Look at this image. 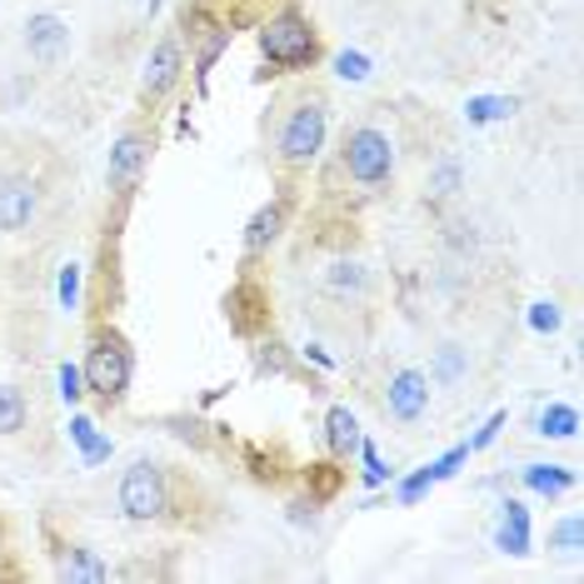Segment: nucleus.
I'll use <instances>...</instances> for the list:
<instances>
[{
  "label": "nucleus",
  "mask_w": 584,
  "mask_h": 584,
  "mask_svg": "<svg viewBox=\"0 0 584 584\" xmlns=\"http://www.w3.org/2000/svg\"><path fill=\"white\" fill-rule=\"evenodd\" d=\"M75 295H81V265H65V275H61V300H65V310H75Z\"/></svg>",
  "instance_id": "24"
},
{
  "label": "nucleus",
  "mask_w": 584,
  "mask_h": 584,
  "mask_svg": "<svg viewBox=\"0 0 584 584\" xmlns=\"http://www.w3.org/2000/svg\"><path fill=\"white\" fill-rule=\"evenodd\" d=\"M385 404H390V420L414 424L424 410H430V380H424L420 370H400L390 380V395H385Z\"/></svg>",
  "instance_id": "10"
},
{
  "label": "nucleus",
  "mask_w": 584,
  "mask_h": 584,
  "mask_svg": "<svg viewBox=\"0 0 584 584\" xmlns=\"http://www.w3.org/2000/svg\"><path fill=\"white\" fill-rule=\"evenodd\" d=\"M35 205H41L35 181H25V175H6V181H0V230L6 235L25 230V225L35 221Z\"/></svg>",
  "instance_id": "8"
},
{
  "label": "nucleus",
  "mask_w": 584,
  "mask_h": 584,
  "mask_svg": "<svg viewBox=\"0 0 584 584\" xmlns=\"http://www.w3.org/2000/svg\"><path fill=\"white\" fill-rule=\"evenodd\" d=\"M165 504H171V490H165V470L151 460H135L121 480V510L131 520H161Z\"/></svg>",
  "instance_id": "5"
},
{
  "label": "nucleus",
  "mask_w": 584,
  "mask_h": 584,
  "mask_svg": "<svg viewBox=\"0 0 584 584\" xmlns=\"http://www.w3.org/2000/svg\"><path fill=\"white\" fill-rule=\"evenodd\" d=\"M25 430V395L16 385H0V434Z\"/></svg>",
  "instance_id": "19"
},
{
  "label": "nucleus",
  "mask_w": 584,
  "mask_h": 584,
  "mask_svg": "<svg viewBox=\"0 0 584 584\" xmlns=\"http://www.w3.org/2000/svg\"><path fill=\"white\" fill-rule=\"evenodd\" d=\"M500 550L504 554H530V514H524V504H504V514H500Z\"/></svg>",
  "instance_id": "12"
},
{
  "label": "nucleus",
  "mask_w": 584,
  "mask_h": 584,
  "mask_svg": "<svg viewBox=\"0 0 584 584\" xmlns=\"http://www.w3.org/2000/svg\"><path fill=\"white\" fill-rule=\"evenodd\" d=\"M181 71H185V61H181V41L175 35H165L161 45L151 51V61H145V75H141V95L145 101H165V95L181 85Z\"/></svg>",
  "instance_id": "7"
},
{
  "label": "nucleus",
  "mask_w": 584,
  "mask_h": 584,
  "mask_svg": "<svg viewBox=\"0 0 584 584\" xmlns=\"http://www.w3.org/2000/svg\"><path fill=\"white\" fill-rule=\"evenodd\" d=\"M280 230H285V201L260 205V211L250 215V225H245V250H250V255L270 250V245L280 240Z\"/></svg>",
  "instance_id": "11"
},
{
  "label": "nucleus",
  "mask_w": 584,
  "mask_h": 584,
  "mask_svg": "<svg viewBox=\"0 0 584 584\" xmlns=\"http://www.w3.org/2000/svg\"><path fill=\"white\" fill-rule=\"evenodd\" d=\"M325 285H330L335 295H365L370 290V270H365L360 260H335L330 275H325Z\"/></svg>",
  "instance_id": "14"
},
{
  "label": "nucleus",
  "mask_w": 584,
  "mask_h": 584,
  "mask_svg": "<svg viewBox=\"0 0 584 584\" xmlns=\"http://www.w3.org/2000/svg\"><path fill=\"white\" fill-rule=\"evenodd\" d=\"M580 540H584L580 514H570V520H560L550 530V550H560V554H574V550H580Z\"/></svg>",
  "instance_id": "20"
},
{
  "label": "nucleus",
  "mask_w": 584,
  "mask_h": 584,
  "mask_svg": "<svg viewBox=\"0 0 584 584\" xmlns=\"http://www.w3.org/2000/svg\"><path fill=\"white\" fill-rule=\"evenodd\" d=\"M335 71H340L345 81H365V75H370V61H365V55H355V51H345L340 61H335Z\"/></svg>",
  "instance_id": "23"
},
{
  "label": "nucleus",
  "mask_w": 584,
  "mask_h": 584,
  "mask_svg": "<svg viewBox=\"0 0 584 584\" xmlns=\"http://www.w3.org/2000/svg\"><path fill=\"white\" fill-rule=\"evenodd\" d=\"M85 385H91L101 400H121L125 385H131V350L115 330H101L85 355Z\"/></svg>",
  "instance_id": "4"
},
{
  "label": "nucleus",
  "mask_w": 584,
  "mask_h": 584,
  "mask_svg": "<svg viewBox=\"0 0 584 584\" xmlns=\"http://www.w3.org/2000/svg\"><path fill=\"white\" fill-rule=\"evenodd\" d=\"M105 574H111V564L95 560V550H81V544L61 564V580H105Z\"/></svg>",
  "instance_id": "16"
},
{
  "label": "nucleus",
  "mask_w": 584,
  "mask_h": 584,
  "mask_svg": "<svg viewBox=\"0 0 584 584\" xmlns=\"http://www.w3.org/2000/svg\"><path fill=\"white\" fill-rule=\"evenodd\" d=\"M325 440H330V454L360 450V420H355L345 404H335V410L325 414Z\"/></svg>",
  "instance_id": "13"
},
{
  "label": "nucleus",
  "mask_w": 584,
  "mask_h": 584,
  "mask_svg": "<svg viewBox=\"0 0 584 584\" xmlns=\"http://www.w3.org/2000/svg\"><path fill=\"white\" fill-rule=\"evenodd\" d=\"M524 484L540 494H564V490H574V474L560 470V464H524Z\"/></svg>",
  "instance_id": "15"
},
{
  "label": "nucleus",
  "mask_w": 584,
  "mask_h": 584,
  "mask_svg": "<svg viewBox=\"0 0 584 584\" xmlns=\"http://www.w3.org/2000/svg\"><path fill=\"white\" fill-rule=\"evenodd\" d=\"M460 375H464V355H460V345H444L440 360H434V380H440V385H454Z\"/></svg>",
  "instance_id": "21"
},
{
  "label": "nucleus",
  "mask_w": 584,
  "mask_h": 584,
  "mask_svg": "<svg viewBox=\"0 0 584 584\" xmlns=\"http://www.w3.org/2000/svg\"><path fill=\"white\" fill-rule=\"evenodd\" d=\"M260 51H265V61L270 65L300 71V65L315 61V25L305 21V16H295V11L275 16V21L260 31Z\"/></svg>",
  "instance_id": "3"
},
{
  "label": "nucleus",
  "mask_w": 584,
  "mask_h": 584,
  "mask_svg": "<svg viewBox=\"0 0 584 584\" xmlns=\"http://www.w3.org/2000/svg\"><path fill=\"white\" fill-rule=\"evenodd\" d=\"M340 165H345V175H350L355 185H390V175H395L390 135L375 131V125H355V131L345 135Z\"/></svg>",
  "instance_id": "2"
},
{
  "label": "nucleus",
  "mask_w": 584,
  "mask_h": 584,
  "mask_svg": "<svg viewBox=\"0 0 584 584\" xmlns=\"http://www.w3.org/2000/svg\"><path fill=\"white\" fill-rule=\"evenodd\" d=\"M464 191V165L460 161H440L430 171V201H454Z\"/></svg>",
  "instance_id": "18"
},
{
  "label": "nucleus",
  "mask_w": 584,
  "mask_h": 584,
  "mask_svg": "<svg viewBox=\"0 0 584 584\" xmlns=\"http://www.w3.org/2000/svg\"><path fill=\"white\" fill-rule=\"evenodd\" d=\"M145 165H151V135L145 131H125L121 141L111 145V165H105V181H111L115 195H131L141 185Z\"/></svg>",
  "instance_id": "6"
},
{
  "label": "nucleus",
  "mask_w": 584,
  "mask_h": 584,
  "mask_svg": "<svg viewBox=\"0 0 584 584\" xmlns=\"http://www.w3.org/2000/svg\"><path fill=\"white\" fill-rule=\"evenodd\" d=\"M61 385H65L61 395H65V400H71V404H75V400H81V395H85V390H81V375H75L71 365H65V370H61Z\"/></svg>",
  "instance_id": "25"
},
{
  "label": "nucleus",
  "mask_w": 584,
  "mask_h": 584,
  "mask_svg": "<svg viewBox=\"0 0 584 584\" xmlns=\"http://www.w3.org/2000/svg\"><path fill=\"white\" fill-rule=\"evenodd\" d=\"M325 131H330V115H325V101H300L290 115H285L280 135H275V151H280V161L290 165V171H300V165H310L315 155L325 151Z\"/></svg>",
  "instance_id": "1"
},
{
  "label": "nucleus",
  "mask_w": 584,
  "mask_h": 584,
  "mask_svg": "<svg viewBox=\"0 0 584 584\" xmlns=\"http://www.w3.org/2000/svg\"><path fill=\"white\" fill-rule=\"evenodd\" d=\"M25 51H31V61L55 65L65 51H71V25H65L61 16H51V11L31 16V21H25Z\"/></svg>",
  "instance_id": "9"
},
{
  "label": "nucleus",
  "mask_w": 584,
  "mask_h": 584,
  "mask_svg": "<svg viewBox=\"0 0 584 584\" xmlns=\"http://www.w3.org/2000/svg\"><path fill=\"white\" fill-rule=\"evenodd\" d=\"M534 430H540L544 440H570V434L580 430V414H574L570 404H550V410L534 420Z\"/></svg>",
  "instance_id": "17"
},
{
  "label": "nucleus",
  "mask_w": 584,
  "mask_h": 584,
  "mask_svg": "<svg viewBox=\"0 0 584 584\" xmlns=\"http://www.w3.org/2000/svg\"><path fill=\"white\" fill-rule=\"evenodd\" d=\"M554 325H560L554 305H534V330H554Z\"/></svg>",
  "instance_id": "26"
},
{
  "label": "nucleus",
  "mask_w": 584,
  "mask_h": 584,
  "mask_svg": "<svg viewBox=\"0 0 584 584\" xmlns=\"http://www.w3.org/2000/svg\"><path fill=\"white\" fill-rule=\"evenodd\" d=\"M510 111H514V101H494V95H490V101H470V121L474 125L500 121V115H510Z\"/></svg>",
  "instance_id": "22"
}]
</instances>
